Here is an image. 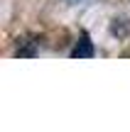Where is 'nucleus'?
<instances>
[{
    "instance_id": "1",
    "label": "nucleus",
    "mask_w": 130,
    "mask_h": 132,
    "mask_svg": "<svg viewBox=\"0 0 130 132\" xmlns=\"http://www.w3.org/2000/svg\"><path fill=\"white\" fill-rule=\"evenodd\" d=\"M71 56H76V59H88V56H93V47H91V42H88L86 34H83L81 42L76 44V49L71 52Z\"/></svg>"
},
{
    "instance_id": "2",
    "label": "nucleus",
    "mask_w": 130,
    "mask_h": 132,
    "mask_svg": "<svg viewBox=\"0 0 130 132\" xmlns=\"http://www.w3.org/2000/svg\"><path fill=\"white\" fill-rule=\"evenodd\" d=\"M71 3H79V0H71Z\"/></svg>"
}]
</instances>
